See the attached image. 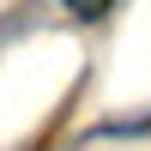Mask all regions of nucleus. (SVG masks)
<instances>
[{"label":"nucleus","mask_w":151,"mask_h":151,"mask_svg":"<svg viewBox=\"0 0 151 151\" xmlns=\"http://www.w3.org/2000/svg\"><path fill=\"white\" fill-rule=\"evenodd\" d=\"M60 12L73 24H103L109 12H121V0H60Z\"/></svg>","instance_id":"nucleus-1"},{"label":"nucleus","mask_w":151,"mask_h":151,"mask_svg":"<svg viewBox=\"0 0 151 151\" xmlns=\"http://www.w3.org/2000/svg\"><path fill=\"white\" fill-rule=\"evenodd\" d=\"M151 133V115H127V121H103L97 139H145Z\"/></svg>","instance_id":"nucleus-2"},{"label":"nucleus","mask_w":151,"mask_h":151,"mask_svg":"<svg viewBox=\"0 0 151 151\" xmlns=\"http://www.w3.org/2000/svg\"><path fill=\"white\" fill-rule=\"evenodd\" d=\"M36 12H42V6H36V0H24V6H12V12H6V18H0V48H6V42H12V36H24V24H30V18H36Z\"/></svg>","instance_id":"nucleus-3"}]
</instances>
